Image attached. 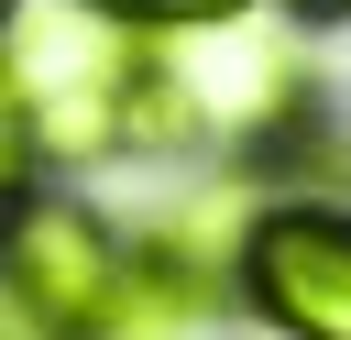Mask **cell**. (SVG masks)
Here are the masks:
<instances>
[{
	"mask_svg": "<svg viewBox=\"0 0 351 340\" xmlns=\"http://www.w3.org/2000/svg\"><path fill=\"white\" fill-rule=\"evenodd\" d=\"M0 66H11L22 110H33L44 165H132V154L197 143L186 132V99H176L165 33H121V22L55 0V11H22L0 33Z\"/></svg>",
	"mask_w": 351,
	"mask_h": 340,
	"instance_id": "1",
	"label": "cell"
},
{
	"mask_svg": "<svg viewBox=\"0 0 351 340\" xmlns=\"http://www.w3.org/2000/svg\"><path fill=\"white\" fill-rule=\"evenodd\" d=\"M121 285H132V241H121L88 197L22 186V197L0 208V296H11L44 340H110Z\"/></svg>",
	"mask_w": 351,
	"mask_h": 340,
	"instance_id": "2",
	"label": "cell"
},
{
	"mask_svg": "<svg viewBox=\"0 0 351 340\" xmlns=\"http://www.w3.org/2000/svg\"><path fill=\"white\" fill-rule=\"evenodd\" d=\"M230 296L274 340H351V208L340 197H263L241 230Z\"/></svg>",
	"mask_w": 351,
	"mask_h": 340,
	"instance_id": "3",
	"label": "cell"
},
{
	"mask_svg": "<svg viewBox=\"0 0 351 340\" xmlns=\"http://www.w3.org/2000/svg\"><path fill=\"white\" fill-rule=\"evenodd\" d=\"M165 55H176L186 132H208V143H263V132L296 110V88H307L296 44H285V33H263L252 11H241V22H208V33H176Z\"/></svg>",
	"mask_w": 351,
	"mask_h": 340,
	"instance_id": "4",
	"label": "cell"
},
{
	"mask_svg": "<svg viewBox=\"0 0 351 340\" xmlns=\"http://www.w3.org/2000/svg\"><path fill=\"white\" fill-rule=\"evenodd\" d=\"M77 11H99V22H121V33H208V22H241L252 0H77Z\"/></svg>",
	"mask_w": 351,
	"mask_h": 340,
	"instance_id": "5",
	"label": "cell"
},
{
	"mask_svg": "<svg viewBox=\"0 0 351 340\" xmlns=\"http://www.w3.org/2000/svg\"><path fill=\"white\" fill-rule=\"evenodd\" d=\"M33 165H44V143H33V110H22V88H11V66H0V208L33 186Z\"/></svg>",
	"mask_w": 351,
	"mask_h": 340,
	"instance_id": "6",
	"label": "cell"
},
{
	"mask_svg": "<svg viewBox=\"0 0 351 340\" xmlns=\"http://www.w3.org/2000/svg\"><path fill=\"white\" fill-rule=\"evenodd\" d=\"M0 340H44V329H33V318H22L11 296H0Z\"/></svg>",
	"mask_w": 351,
	"mask_h": 340,
	"instance_id": "7",
	"label": "cell"
},
{
	"mask_svg": "<svg viewBox=\"0 0 351 340\" xmlns=\"http://www.w3.org/2000/svg\"><path fill=\"white\" fill-rule=\"evenodd\" d=\"M296 11H318V22H329V11H351V0H296Z\"/></svg>",
	"mask_w": 351,
	"mask_h": 340,
	"instance_id": "8",
	"label": "cell"
},
{
	"mask_svg": "<svg viewBox=\"0 0 351 340\" xmlns=\"http://www.w3.org/2000/svg\"><path fill=\"white\" fill-rule=\"evenodd\" d=\"M11 22H22V0H0V33H11Z\"/></svg>",
	"mask_w": 351,
	"mask_h": 340,
	"instance_id": "9",
	"label": "cell"
}]
</instances>
